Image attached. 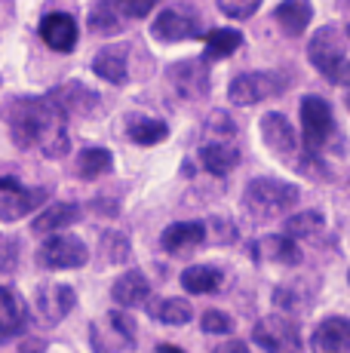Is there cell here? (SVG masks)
Here are the masks:
<instances>
[{
	"label": "cell",
	"instance_id": "cell-1",
	"mask_svg": "<svg viewBox=\"0 0 350 353\" xmlns=\"http://www.w3.org/2000/svg\"><path fill=\"white\" fill-rule=\"evenodd\" d=\"M3 117L10 123L16 148L28 151L37 148L43 157H65L71 148L68 139V111L62 108L56 92L31 99H12L3 108Z\"/></svg>",
	"mask_w": 350,
	"mask_h": 353
},
{
	"label": "cell",
	"instance_id": "cell-2",
	"mask_svg": "<svg viewBox=\"0 0 350 353\" xmlns=\"http://www.w3.org/2000/svg\"><path fill=\"white\" fill-rule=\"evenodd\" d=\"M301 200V188L292 181H280V179H252L243 191V212L252 221H271L277 215L289 212L295 203Z\"/></svg>",
	"mask_w": 350,
	"mask_h": 353
},
{
	"label": "cell",
	"instance_id": "cell-3",
	"mask_svg": "<svg viewBox=\"0 0 350 353\" xmlns=\"http://www.w3.org/2000/svg\"><path fill=\"white\" fill-rule=\"evenodd\" d=\"M307 59L329 83H347V31L341 25H322L307 43Z\"/></svg>",
	"mask_w": 350,
	"mask_h": 353
},
{
	"label": "cell",
	"instance_id": "cell-4",
	"mask_svg": "<svg viewBox=\"0 0 350 353\" xmlns=\"http://www.w3.org/2000/svg\"><path fill=\"white\" fill-rule=\"evenodd\" d=\"M298 111H301V132H305V154H316L335 135L332 105L320 96H305Z\"/></svg>",
	"mask_w": 350,
	"mask_h": 353
},
{
	"label": "cell",
	"instance_id": "cell-5",
	"mask_svg": "<svg viewBox=\"0 0 350 353\" xmlns=\"http://www.w3.org/2000/svg\"><path fill=\"white\" fill-rule=\"evenodd\" d=\"M203 34V22H200V12L187 3L169 6L163 10L151 25V37L160 43H178V40H191Z\"/></svg>",
	"mask_w": 350,
	"mask_h": 353
},
{
	"label": "cell",
	"instance_id": "cell-6",
	"mask_svg": "<svg viewBox=\"0 0 350 353\" xmlns=\"http://www.w3.org/2000/svg\"><path fill=\"white\" fill-rule=\"evenodd\" d=\"M252 341L265 353H301V335L295 320L282 314H271L265 320L255 323Z\"/></svg>",
	"mask_w": 350,
	"mask_h": 353
},
{
	"label": "cell",
	"instance_id": "cell-7",
	"mask_svg": "<svg viewBox=\"0 0 350 353\" xmlns=\"http://www.w3.org/2000/svg\"><path fill=\"white\" fill-rule=\"evenodd\" d=\"M282 86H286V77L277 71H246L231 80L227 99H231V105H243V108L258 105V101L282 92Z\"/></svg>",
	"mask_w": 350,
	"mask_h": 353
},
{
	"label": "cell",
	"instance_id": "cell-8",
	"mask_svg": "<svg viewBox=\"0 0 350 353\" xmlns=\"http://www.w3.org/2000/svg\"><path fill=\"white\" fill-rule=\"evenodd\" d=\"M37 261L46 270H74L90 261V249H86L83 240H77L71 234H52L37 249Z\"/></svg>",
	"mask_w": 350,
	"mask_h": 353
},
{
	"label": "cell",
	"instance_id": "cell-9",
	"mask_svg": "<svg viewBox=\"0 0 350 353\" xmlns=\"http://www.w3.org/2000/svg\"><path fill=\"white\" fill-rule=\"evenodd\" d=\"M166 80H169L172 92L178 99H203L209 92V65L203 59H185V62H175L166 71Z\"/></svg>",
	"mask_w": 350,
	"mask_h": 353
},
{
	"label": "cell",
	"instance_id": "cell-10",
	"mask_svg": "<svg viewBox=\"0 0 350 353\" xmlns=\"http://www.w3.org/2000/svg\"><path fill=\"white\" fill-rule=\"evenodd\" d=\"M74 304H77V295L68 283H40L34 292L37 320L43 325H59L74 310Z\"/></svg>",
	"mask_w": 350,
	"mask_h": 353
},
{
	"label": "cell",
	"instance_id": "cell-11",
	"mask_svg": "<svg viewBox=\"0 0 350 353\" xmlns=\"http://www.w3.org/2000/svg\"><path fill=\"white\" fill-rule=\"evenodd\" d=\"M50 203V188H16L0 196V221H19Z\"/></svg>",
	"mask_w": 350,
	"mask_h": 353
},
{
	"label": "cell",
	"instance_id": "cell-12",
	"mask_svg": "<svg viewBox=\"0 0 350 353\" xmlns=\"http://www.w3.org/2000/svg\"><path fill=\"white\" fill-rule=\"evenodd\" d=\"M40 37L56 52H71L77 46V22L68 12H50L40 22Z\"/></svg>",
	"mask_w": 350,
	"mask_h": 353
},
{
	"label": "cell",
	"instance_id": "cell-13",
	"mask_svg": "<svg viewBox=\"0 0 350 353\" xmlns=\"http://www.w3.org/2000/svg\"><path fill=\"white\" fill-rule=\"evenodd\" d=\"M313 353H350V323L344 316H326L313 332Z\"/></svg>",
	"mask_w": 350,
	"mask_h": 353
},
{
	"label": "cell",
	"instance_id": "cell-14",
	"mask_svg": "<svg viewBox=\"0 0 350 353\" xmlns=\"http://www.w3.org/2000/svg\"><path fill=\"white\" fill-rule=\"evenodd\" d=\"M209 230H206L203 221H178V225H169L160 236V246L172 255H181L187 249H197L206 243Z\"/></svg>",
	"mask_w": 350,
	"mask_h": 353
},
{
	"label": "cell",
	"instance_id": "cell-15",
	"mask_svg": "<svg viewBox=\"0 0 350 353\" xmlns=\"http://www.w3.org/2000/svg\"><path fill=\"white\" fill-rule=\"evenodd\" d=\"M261 139H265V145L271 148L274 154H280V157H289V154L298 148V139H295V129L289 123L282 114H265L261 117Z\"/></svg>",
	"mask_w": 350,
	"mask_h": 353
},
{
	"label": "cell",
	"instance_id": "cell-16",
	"mask_svg": "<svg viewBox=\"0 0 350 353\" xmlns=\"http://www.w3.org/2000/svg\"><path fill=\"white\" fill-rule=\"evenodd\" d=\"M252 255L267 264H301V246L292 236H261L252 243Z\"/></svg>",
	"mask_w": 350,
	"mask_h": 353
},
{
	"label": "cell",
	"instance_id": "cell-17",
	"mask_svg": "<svg viewBox=\"0 0 350 353\" xmlns=\"http://www.w3.org/2000/svg\"><path fill=\"white\" fill-rule=\"evenodd\" d=\"M92 71H96L105 83H126V74H130L126 46L111 43V46H105V50H99L96 59H92Z\"/></svg>",
	"mask_w": 350,
	"mask_h": 353
},
{
	"label": "cell",
	"instance_id": "cell-18",
	"mask_svg": "<svg viewBox=\"0 0 350 353\" xmlns=\"http://www.w3.org/2000/svg\"><path fill=\"white\" fill-rule=\"evenodd\" d=\"M111 295L120 307H138V304H145L151 298V283H147V276L141 270H126V274H120L114 280Z\"/></svg>",
	"mask_w": 350,
	"mask_h": 353
},
{
	"label": "cell",
	"instance_id": "cell-19",
	"mask_svg": "<svg viewBox=\"0 0 350 353\" xmlns=\"http://www.w3.org/2000/svg\"><path fill=\"white\" fill-rule=\"evenodd\" d=\"M200 163H203L206 172L212 175H227L234 166L240 163V151L234 141L225 139H209L203 148H200Z\"/></svg>",
	"mask_w": 350,
	"mask_h": 353
},
{
	"label": "cell",
	"instance_id": "cell-20",
	"mask_svg": "<svg viewBox=\"0 0 350 353\" xmlns=\"http://www.w3.org/2000/svg\"><path fill=\"white\" fill-rule=\"evenodd\" d=\"M28 323V307L12 289L0 286V341L10 335H19Z\"/></svg>",
	"mask_w": 350,
	"mask_h": 353
},
{
	"label": "cell",
	"instance_id": "cell-21",
	"mask_svg": "<svg viewBox=\"0 0 350 353\" xmlns=\"http://www.w3.org/2000/svg\"><path fill=\"white\" fill-rule=\"evenodd\" d=\"M311 16H313L311 0H282L277 10H274V22H277L289 37L305 34V28L311 25Z\"/></svg>",
	"mask_w": 350,
	"mask_h": 353
},
{
	"label": "cell",
	"instance_id": "cell-22",
	"mask_svg": "<svg viewBox=\"0 0 350 353\" xmlns=\"http://www.w3.org/2000/svg\"><path fill=\"white\" fill-rule=\"evenodd\" d=\"M77 219H80V206H74V203H52L43 212H37V219L31 221V230L34 234H59V230L71 228Z\"/></svg>",
	"mask_w": 350,
	"mask_h": 353
},
{
	"label": "cell",
	"instance_id": "cell-23",
	"mask_svg": "<svg viewBox=\"0 0 350 353\" xmlns=\"http://www.w3.org/2000/svg\"><path fill=\"white\" fill-rule=\"evenodd\" d=\"M147 314L166 325H187L194 320V307L185 298H147Z\"/></svg>",
	"mask_w": 350,
	"mask_h": 353
},
{
	"label": "cell",
	"instance_id": "cell-24",
	"mask_svg": "<svg viewBox=\"0 0 350 353\" xmlns=\"http://www.w3.org/2000/svg\"><path fill=\"white\" fill-rule=\"evenodd\" d=\"M126 135H130V141H136V145H160V141L169 135V126H166L163 120L147 117V114H130V120H126Z\"/></svg>",
	"mask_w": 350,
	"mask_h": 353
},
{
	"label": "cell",
	"instance_id": "cell-25",
	"mask_svg": "<svg viewBox=\"0 0 350 353\" xmlns=\"http://www.w3.org/2000/svg\"><path fill=\"white\" fill-rule=\"evenodd\" d=\"M181 286L191 292V295H209V292H218L221 270L209 268V264H191V268L181 274Z\"/></svg>",
	"mask_w": 350,
	"mask_h": 353
},
{
	"label": "cell",
	"instance_id": "cell-26",
	"mask_svg": "<svg viewBox=\"0 0 350 353\" xmlns=\"http://www.w3.org/2000/svg\"><path fill=\"white\" fill-rule=\"evenodd\" d=\"M56 96H59V101H62V108L68 114L80 111V114H86V117H92V111L99 108V96L90 90V86H83V83L62 86V90H56Z\"/></svg>",
	"mask_w": 350,
	"mask_h": 353
},
{
	"label": "cell",
	"instance_id": "cell-27",
	"mask_svg": "<svg viewBox=\"0 0 350 353\" xmlns=\"http://www.w3.org/2000/svg\"><path fill=\"white\" fill-rule=\"evenodd\" d=\"M322 230H326V219H322V212H316V209L295 212L292 219L286 221V234L292 236V240H313Z\"/></svg>",
	"mask_w": 350,
	"mask_h": 353
},
{
	"label": "cell",
	"instance_id": "cell-28",
	"mask_svg": "<svg viewBox=\"0 0 350 353\" xmlns=\"http://www.w3.org/2000/svg\"><path fill=\"white\" fill-rule=\"evenodd\" d=\"M111 163H114L111 151H105V148H86L77 157V175L86 181L102 179V175L111 172Z\"/></svg>",
	"mask_w": 350,
	"mask_h": 353
},
{
	"label": "cell",
	"instance_id": "cell-29",
	"mask_svg": "<svg viewBox=\"0 0 350 353\" xmlns=\"http://www.w3.org/2000/svg\"><path fill=\"white\" fill-rule=\"evenodd\" d=\"M243 43V34L234 28H215L206 34V56L209 59H227L240 50Z\"/></svg>",
	"mask_w": 350,
	"mask_h": 353
},
{
	"label": "cell",
	"instance_id": "cell-30",
	"mask_svg": "<svg viewBox=\"0 0 350 353\" xmlns=\"http://www.w3.org/2000/svg\"><path fill=\"white\" fill-rule=\"evenodd\" d=\"M123 25L126 22L117 16V10H114V0H96V3H92L90 28L96 31V34H105V37H111V34H117Z\"/></svg>",
	"mask_w": 350,
	"mask_h": 353
},
{
	"label": "cell",
	"instance_id": "cell-31",
	"mask_svg": "<svg viewBox=\"0 0 350 353\" xmlns=\"http://www.w3.org/2000/svg\"><path fill=\"white\" fill-rule=\"evenodd\" d=\"M99 252H102L105 264H123V261H130V255H132L130 236L120 234V230H105L102 240H99Z\"/></svg>",
	"mask_w": 350,
	"mask_h": 353
},
{
	"label": "cell",
	"instance_id": "cell-32",
	"mask_svg": "<svg viewBox=\"0 0 350 353\" xmlns=\"http://www.w3.org/2000/svg\"><path fill=\"white\" fill-rule=\"evenodd\" d=\"M274 304H277L280 310H289V314H307V307H311V301L301 298L298 283H280V286L274 289Z\"/></svg>",
	"mask_w": 350,
	"mask_h": 353
},
{
	"label": "cell",
	"instance_id": "cell-33",
	"mask_svg": "<svg viewBox=\"0 0 350 353\" xmlns=\"http://www.w3.org/2000/svg\"><path fill=\"white\" fill-rule=\"evenodd\" d=\"M200 329H203L206 335H227V332L234 329V320L225 314V310H203Z\"/></svg>",
	"mask_w": 350,
	"mask_h": 353
},
{
	"label": "cell",
	"instance_id": "cell-34",
	"mask_svg": "<svg viewBox=\"0 0 350 353\" xmlns=\"http://www.w3.org/2000/svg\"><path fill=\"white\" fill-rule=\"evenodd\" d=\"M157 3L160 0H114V10H117V16L123 19V22H130V19L147 16Z\"/></svg>",
	"mask_w": 350,
	"mask_h": 353
},
{
	"label": "cell",
	"instance_id": "cell-35",
	"mask_svg": "<svg viewBox=\"0 0 350 353\" xmlns=\"http://www.w3.org/2000/svg\"><path fill=\"white\" fill-rule=\"evenodd\" d=\"M265 0H218V10L231 19H249L252 12H258V6Z\"/></svg>",
	"mask_w": 350,
	"mask_h": 353
},
{
	"label": "cell",
	"instance_id": "cell-36",
	"mask_svg": "<svg viewBox=\"0 0 350 353\" xmlns=\"http://www.w3.org/2000/svg\"><path fill=\"white\" fill-rule=\"evenodd\" d=\"M215 353H249V347L243 341H225V344L215 347Z\"/></svg>",
	"mask_w": 350,
	"mask_h": 353
},
{
	"label": "cell",
	"instance_id": "cell-37",
	"mask_svg": "<svg viewBox=\"0 0 350 353\" xmlns=\"http://www.w3.org/2000/svg\"><path fill=\"white\" fill-rule=\"evenodd\" d=\"M43 350H46V344L43 341H31V338L19 344V353H43Z\"/></svg>",
	"mask_w": 350,
	"mask_h": 353
},
{
	"label": "cell",
	"instance_id": "cell-38",
	"mask_svg": "<svg viewBox=\"0 0 350 353\" xmlns=\"http://www.w3.org/2000/svg\"><path fill=\"white\" fill-rule=\"evenodd\" d=\"M16 188H19L16 179H3V181H0V191H16Z\"/></svg>",
	"mask_w": 350,
	"mask_h": 353
},
{
	"label": "cell",
	"instance_id": "cell-39",
	"mask_svg": "<svg viewBox=\"0 0 350 353\" xmlns=\"http://www.w3.org/2000/svg\"><path fill=\"white\" fill-rule=\"evenodd\" d=\"M157 353H185V350H178V347H175V344H160Z\"/></svg>",
	"mask_w": 350,
	"mask_h": 353
}]
</instances>
